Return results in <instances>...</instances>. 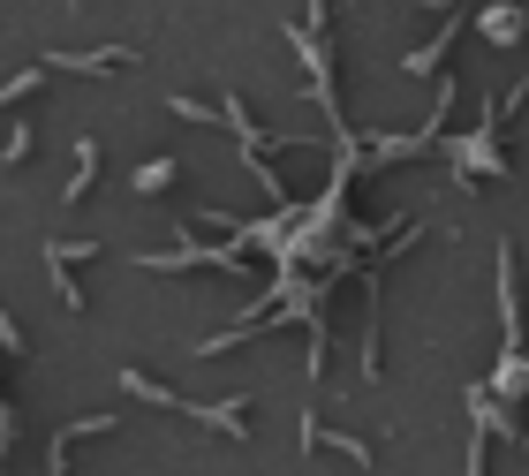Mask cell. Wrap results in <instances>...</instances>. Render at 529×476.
<instances>
[{
  "label": "cell",
  "mask_w": 529,
  "mask_h": 476,
  "mask_svg": "<svg viewBox=\"0 0 529 476\" xmlns=\"http://www.w3.org/2000/svg\"><path fill=\"white\" fill-rule=\"evenodd\" d=\"M484 38H492V46H514V38H522V8H484Z\"/></svg>",
  "instance_id": "6da1fadb"
},
{
  "label": "cell",
  "mask_w": 529,
  "mask_h": 476,
  "mask_svg": "<svg viewBox=\"0 0 529 476\" xmlns=\"http://www.w3.org/2000/svg\"><path fill=\"white\" fill-rule=\"evenodd\" d=\"M167 182H174V159H152V167L137 174V189H167Z\"/></svg>",
  "instance_id": "7a4b0ae2"
},
{
  "label": "cell",
  "mask_w": 529,
  "mask_h": 476,
  "mask_svg": "<svg viewBox=\"0 0 529 476\" xmlns=\"http://www.w3.org/2000/svg\"><path fill=\"white\" fill-rule=\"evenodd\" d=\"M8 439H16V416H8V408H0V446H8Z\"/></svg>",
  "instance_id": "3957f363"
}]
</instances>
